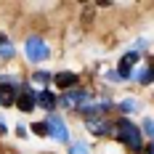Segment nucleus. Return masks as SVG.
I'll list each match as a JSON object with an SVG mask.
<instances>
[{
  "label": "nucleus",
  "mask_w": 154,
  "mask_h": 154,
  "mask_svg": "<svg viewBox=\"0 0 154 154\" xmlns=\"http://www.w3.org/2000/svg\"><path fill=\"white\" fill-rule=\"evenodd\" d=\"M53 80H56V85H59L61 91H72V88L77 85V75L75 72H59Z\"/></svg>",
  "instance_id": "7"
},
{
  "label": "nucleus",
  "mask_w": 154,
  "mask_h": 154,
  "mask_svg": "<svg viewBox=\"0 0 154 154\" xmlns=\"http://www.w3.org/2000/svg\"><path fill=\"white\" fill-rule=\"evenodd\" d=\"M85 101H88V93L85 91H66L61 96L64 106H77V104H85Z\"/></svg>",
  "instance_id": "6"
},
{
  "label": "nucleus",
  "mask_w": 154,
  "mask_h": 154,
  "mask_svg": "<svg viewBox=\"0 0 154 154\" xmlns=\"http://www.w3.org/2000/svg\"><path fill=\"white\" fill-rule=\"evenodd\" d=\"M48 136H53L56 141H69V130L64 128L61 117H56V114L48 117Z\"/></svg>",
  "instance_id": "4"
},
{
  "label": "nucleus",
  "mask_w": 154,
  "mask_h": 154,
  "mask_svg": "<svg viewBox=\"0 0 154 154\" xmlns=\"http://www.w3.org/2000/svg\"><path fill=\"white\" fill-rule=\"evenodd\" d=\"M136 80H138V82H143V85L154 82V66H152V69H141V72H136Z\"/></svg>",
  "instance_id": "10"
},
{
  "label": "nucleus",
  "mask_w": 154,
  "mask_h": 154,
  "mask_svg": "<svg viewBox=\"0 0 154 154\" xmlns=\"http://www.w3.org/2000/svg\"><path fill=\"white\" fill-rule=\"evenodd\" d=\"M88 128H91L96 136H114V122H104V120H93V122H88Z\"/></svg>",
  "instance_id": "8"
},
{
  "label": "nucleus",
  "mask_w": 154,
  "mask_h": 154,
  "mask_svg": "<svg viewBox=\"0 0 154 154\" xmlns=\"http://www.w3.org/2000/svg\"><path fill=\"white\" fill-rule=\"evenodd\" d=\"M69 154H88V146L85 143H72L69 146Z\"/></svg>",
  "instance_id": "15"
},
{
  "label": "nucleus",
  "mask_w": 154,
  "mask_h": 154,
  "mask_svg": "<svg viewBox=\"0 0 154 154\" xmlns=\"http://www.w3.org/2000/svg\"><path fill=\"white\" fill-rule=\"evenodd\" d=\"M143 133H146L149 138H154V122H152V120H146V122H143Z\"/></svg>",
  "instance_id": "16"
},
{
  "label": "nucleus",
  "mask_w": 154,
  "mask_h": 154,
  "mask_svg": "<svg viewBox=\"0 0 154 154\" xmlns=\"http://www.w3.org/2000/svg\"><path fill=\"white\" fill-rule=\"evenodd\" d=\"M16 96H19V85L3 80L0 82V106H16Z\"/></svg>",
  "instance_id": "3"
},
{
  "label": "nucleus",
  "mask_w": 154,
  "mask_h": 154,
  "mask_svg": "<svg viewBox=\"0 0 154 154\" xmlns=\"http://www.w3.org/2000/svg\"><path fill=\"white\" fill-rule=\"evenodd\" d=\"M32 80H35L37 85H45L48 80H51V75H48V72H35V75H32Z\"/></svg>",
  "instance_id": "14"
},
{
  "label": "nucleus",
  "mask_w": 154,
  "mask_h": 154,
  "mask_svg": "<svg viewBox=\"0 0 154 154\" xmlns=\"http://www.w3.org/2000/svg\"><path fill=\"white\" fill-rule=\"evenodd\" d=\"M32 133L35 136H48V122H32Z\"/></svg>",
  "instance_id": "11"
},
{
  "label": "nucleus",
  "mask_w": 154,
  "mask_h": 154,
  "mask_svg": "<svg viewBox=\"0 0 154 154\" xmlns=\"http://www.w3.org/2000/svg\"><path fill=\"white\" fill-rule=\"evenodd\" d=\"M24 51H27V56H29L32 61H43V59L48 56V45L40 40V37H29L27 45H24Z\"/></svg>",
  "instance_id": "2"
},
{
  "label": "nucleus",
  "mask_w": 154,
  "mask_h": 154,
  "mask_svg": "<svg viewBox=\"0 0 154 154\" xmlns=\"http://www.w3.org/2000/svg\"><path fill=\"white\" fill-rule=\"evenodd\" d=\"M0 56H3V59H11V56H14V48L11 45H0Z\"/></svg>",
  "instance_id": "17"
},
{
  "label": "nucleus",
  "mask_w": 154,
  "mask_h": 154,
  "mask_svg": "<svg viewBox=\"0 0 154 154\" xmlns=\"http://www.w3.org/2000/svg\"><path fill=\"white\" fill-rule=\"evenodd\" d=\"M0 45H8V37L5 35H0Z\"/></svg>",
  "instance_id": "18"
},
{
  "label": "nucleus",
  "mask_w": 154,
  "mask_h": 154,
  "mask_svg": "<svg viewBox=\"0 0 154 154\" xmlns=\"http://www.w3.org/2000/svg\"><path fill=\"white\" fill-rule=\"evenodd\" d=\"M120 109H122L125 114H130V112H136V109H138V104H136L133 98H128V101H122V104H120Z\"/></svg>",
  "instance_id": "12"
},
{
  "label": "nucleus",
  "mask_w": 154,
  "mask_h": 154,
  "mask_svg": "<svg viewBox=\"0 0 154 154\" xmlns=\"http://www.w3.org/2000/svg\"><path fill=\"white\" fill-rule=\"evenodd\" d=\"M149 154H154V143H152V146H149Z\"/></svg>",
  "instance_id": "19"
},
{
  "label": "nucleus",
  "mask_w": 154,
  "mask_h": 154,
  "mask_svg": "<svg viewBox=\"0 0 154 154\" xmlns=\"http://www.w3.org/2000/svg\"><path fill=\"white\" fill-rule=\"evenodd\" d=\"M120 61H122V64H128V66H133V64L138 61V53H136V51H130V53H125Z\"/></svg>",
  "instance_id": "13"
},
{
  "label": "nucleus",
  "mask_w": 154,
  "mask_h": 154,
  "mask_svg": "<svg viewBox=\"0 0 154 154\" xmlns=\"http://www.w3.org/2000/svg\"><path fill=\"white\" fill-rule=\"evenodd\" d=\"M16 106L21 109V112H32V109L37 106V96H35L29 88H21L19 96H16Z\"/></svg>",
  "instance_id": "5"
},
{
  "label": "nucleus",
  "mask_w": 154,
  "mask_h": 154,
  "mask_svg": "<svg viewBox=\"0 0 154 154\" xmlns=\"http://www.w3.org/2000/svg\"><path fill=\"white\" fill-rule=\"evenodd\" d=\"M114 136H117V141L128 143L130 149H141V146H143L138 125H133L130 120H120V122H114Z\"/></svg>",
  "instance_id": "1"
},
{
  "label": "nucleus",
  "mask_w": 154,
  "mask_h": 154,
  "mask_svg": "<svg viewBox=\"0 0 154 154\" xmlns=\"http://www.w3.org/2000/svg\"><path fill=\"white\" fill-rule=\"evenodd\" d=\"M37 104H40L43 109H53L56 106V96H53L51 91H40L37 93Z\"/></svg>",
  "instance_id": "9"
}]
</instances>
